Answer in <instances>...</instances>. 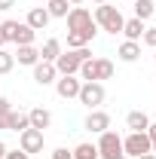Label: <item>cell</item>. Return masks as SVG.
<instances>
[{
    "label": "cell",
    "mask_w": 156,
    "mask_h": 159,
    "mask_svg": "<svg viewBox=\"0 0 156 159\" xmlns=\"http://www.w3.org/2000/svg\"><path fill=\"white\" fill-rule=\"evenodd\" d=\"M92 19L101 31H107V34H122V12H119V6H110V3H98L95 12H92Z\"/></svg>",
    "instance_id": "1"
},
{
    "label": "cell",
    "mask_w": 156,
    "mask_h": 159,
    "mask_svg": "<svg viewBox=\"0 0 156 159\" xmlns=\"http://www.w3.org/2000/svg\"><path fill=\"white\" fill-rule=\"evenodd\" d=\"M89 58H92V52H89V46H83V49H67V52H61L52 64H55L58 77H71V74H80V64L89 61Z\"/></svg>",
    "instance_id": "2"
},
{
    "label": "cell",
    "mask_w": 156,
    "mask_h": 159,
    "mask_svg": "<svg viewBox=\"0 0 156 159\" xmlns=\"http://www.w3.org/2000/svg\"><path fill=\"white\" fill-rule=\"evenodd\" d=\"M113 77V61L110 58H89L80 64V80L83 83H101Z\"/></svg>",
    "instance_id": "3"
},
{
    "label": "cell",
    "mask_w": 156,
    "mask_h": 159,
    "mask_svg": "<svg viewBox=\"0 0 156 159\" xmlns=\"http://www.w3.org/2000/svg\"><path fill=\"white\" fill-rule=\"evenodd\" d=\"M0 28H3V37H6V43H16V46H34V37H37V31H34L31 25H25V21H16V19H6Z\"/></svg>",
    "instance_id": "4"
},
{
    "label": "cell",
    "mask_w": 156,
    "mask_h": 159,
    "mask_svg": "<svg viewBox=\"0 0 156 159\" xmlns=\"http://www.w3.org/2000/svg\"><path fill=\"white\" fill-rule=\"evenodd\" d=\"M122 153L129 159H138V156H144V153H153L147 132H129V135L122 138Z\"/></svg>",
    "instance_id": "5"
},
{
    "label": "cell",
    "mask_w": 156,
    "mask_h": 159,
    "mask_svg": "<svg viewBox=\"0 0 156 159\" xmlns=\"http://www.w3.org/2000/svg\"><path fill=\"white\" fill-rule=\"evenodd\" d=\"M98 159H117V156H122V138H119L117 132H101L98 135Z\"/></svg>",
    "instance_id": "6"
},
{
    "label": "cell",
    "mask_w": 156,
    "mask_h": 159,
    "mask_svg": "<svg viewBox=\"0 0 156 159\" xmlns=\"http://www.w3.org/2000/svg\"><path fill=\"white\" fill-rule=\"evenodd\" d=\"M104 95H107V92H104L101 83H83V86H80L77 101H80V104H86L89 110H98V107L104 104Z\"/></svg>",
    "instance_id": "7"
},
{
    "label": "cell",
    "mask_w": 156,
    "mask_h": 159,
    "mask_svg": "<svg viewBox=\"0 0 156 159\" xmlns=\"http://www.w3.org/2000/svg\"><path fill=\"white\" fill-rule=\"evenodd\" d=\"M64 21H67V31H86V28L95 25L92 12H89L86 6H71V12L64 16Z\"/></svg>",
    "instance_id": "8"
},
{
    "label": "cell",
    "mask_w": 156,
    "mask_h": 159,
    "mask_svg": "<svg viewBox=\"0 0 156 159\" xmlns=\"http://www.w3.org/2000/svg\"><path fill=\"white\" fill-rule=\"evenodd\" d=\"M19 147L31 156V153H43V132L40 129H25L19 132Z\"/></svg>",
    "instance_id": "9"
},
{
    "label": "cell",
    "mask_w": 156,
    "mask_h": 159,
    "mask_svg": "<svg viewBox=\"0 0 156 159\" xmlns=\"http://www.w3.org/2000/svg\"><path fill=\"white\" fill-rule=\"evenodd\" d=\"M55 80H58V70H55L52 61H37L34 64V83L37 86H52Z\"/></svg>",
    "instance_id": "10"
},
{
    "label": "cell",
    "mask_w": 156,
    "mask_h": 159,
    "mask_svg": "<svg viewBox=\"0 0 156 159\" xmlns=\"http://www.w3.org/2000/svg\"><path fill=\"white\" fill-rule=\"evenodd\" d=\"M80 86H83V80H80L77 74L55 80V92H58L61 98H77V95H80Z\"/></svg>",
    "instance_id": "11"
},
{
    "label": "cell",
    "mask_w": 156,
    "mask_h": 159,
    "mask_svg": "<svg viewBox=\"0 0 156 159\" xmlns=\"http://www.w3.org/2000/svg\"><path fill=\"white\" fill-rule=\"evenodd\" d=\"M98 34V25L92 28H86V31H67V49H83V46H89Z\"/></svg>",
    "instance_id": "12"
},
{
    "label": "cell",
    "mask_w": 156,
    "mask_h": 159,
    "mask_svg": "<svg viewBox=\"0 0 156 159\" xmlns=\"http://www.w3.org/2000/svg\"><path fill=\"white\" fill-rule=\"evenodd\" d=\"M86 129H89L92 135L107 132V129H110V113H104V110H89V116H86Z\"/></svg>",
    "instance_id": "13"
},
{
    "label": "cell",
    "mask_w": 156,
    "mask_h": 159,
    "mask_svg": "<svg viewBox=\"0 0 156 159\" xmlns=\"http://www.w3.org/2000/svg\"><path fill=\"white\" fill-rule=\"evenodd\" d=\"M49 19H52V16L46 12V6H31V9H28V19H25V25H31L34 31H43V28L49 25Z\"/></svg>",
    "instance_id": "14"
},
{
    "label": "cell",
    "mask_w": 156,
    "mask_h": 159,
    "mask_svg": "<svg viewBox=\"0 0 156 159\" xmlns=\"http://www.w3.org/2000/svg\"><path fill=\"white\" fill-rule=\"evenodd\" d=\"M117 55H119V61L132 64V61L141 58V43H135V40H122V43H119V49H117Z\"/></svg>",
    "instance_id": "15"
},
{
    "label": "cell",
    "mask_w": 156,
    "mask_h": 159,
    "mask_svg": "<svg viewBox=\"0 0 156 159\" xmlns=\"http://www.w3.org/2000/svg\"><path fill=\"white\" fill-rule=\"evenodd\" d=\"M28 119H31V129H40V132L52 125V113L46 107H31L28 110Z\"/></svg>",
    "instance_id": "16"
},
{
    "label": "cell",
    "mask_w": 156,
    "mask_h": 159,
    "mask_svg": "<svg viewBox=\"0 0 156 159\" xmlns=\"http://www.w3.org/2000/svg\"><path fill=\"white\" fill-rule=\"evenodd\" d=\"M6 129H9V132H25V129H31L28 110H9V116H6Z\"/></svg>",
    "instance_id": "17"
},
{
    "label": "cell",
    "mask_w": 156,
    "mask_h": 159,
    "mask_svg": "<svg viewBox=\"0 0 156 159\" xmlns=\"http://www.w3.org/2000/svg\"><path fill=\"white\" fill-rule=\"evenodd\" d=\"M144 21L141 19H126L122 21V34H126V40H135V43H141V37H144Z\"/></svg>",
    "instance_id": "18"
},
{
    "label": "cell",
    "mask_w": 156,
    "mask_h": 159,
    "mask_svg": "<svg viewBox=\"0 0 156 159\" xmlns=\"http://www.w3.org/2000/svg\"><path fill=\"white\" fill-rule=\"evenodd\" d=\"M126 125H129V132H147V125H150V116H147L144 110H132V113L126 116Z\"/></svg>",
    "instance_id": "19"
},
{
    "label": "cell",
    "mask_w": 156,
    "mask_h": 159,
    "mask_svg": "<svg viewBox=\"0 0 156 159\" xmlns=\"http://www.w3.org/2000/svg\"><path fill=\"white\" fill-rule=\"evenodd\" d=\"M12 58L19 61V64H25V67H34L40 61V49H34V46H19V52Z\"/></svg>",
    "instance_id": "20"
},
{
    "label": "cell",
    "mask_w": 156,
    "mask_h": 159,
    "mask_svg": "<svg viewBox=\"0 0 156 159\" xmlns=\"http://www.w3.org/2000/svg\"><path fill=\"white\" fill-rule=\"evenodd\" d=\"M58 55H61V43L55 37H49L43 43V49H40V61H55Z\"/></svg>",
    "instance_id": "21"
},
{
    "label": "cell",
    "mask_w": 156,
    "mask_h": 159,
    "mask_svg": "<svg viewBox=\"0 0 156 159\" xmlns=\"http://www.w3.org/2000/svg\"><path fill=\"white\" fill-rule=\"evenodd\" d=\"M46 12H49L52 19H64V16L71 12V3H67V0H46Z\"/></svg>",
    "instance_id": "22"
},
{
    "label": "cell",
    "mask_w": 156,
    "mask_h": 159,
    "mask_svg": "<svg viewBox=\"0 0 156 159\" xmlns=\"http://www.w3.org/2000/svg\"><path fill=\"white\" fill-rule=\"evenodd\" d=\"M153 12H156V3H153V0H135V19L147 21Z\"/></svg>",
    "instance_id": "23"
},
{
    "label": "cell",
    "mask_w": 156,
    "mask_h": 159,
    "mask_svg": "<svg viewBox=\"0 0 156 159\" xmlns=\"http://www.w3.org/2000/svg\"><path fill=\"white\" fill-rule=\"evenodd\" d=\"M71 153H74V159H98V147L86 141V144H77Z\"/></svg>",
    "instance_id": "24"
},
{
    "label": "cell",
    "mask_w": 156,
    "mask_h": 159,
    "mask_svg": "<svg viewBox=\"0 0 156 159\" xmlns=\"http://www.w3.org/2000/svg\"><path fill=\"white\" fill-rule=\"evenodd\" d=\"M12 67H16V58H12V52L0 49V77H3V74H9Z\"/></svg>",
    "instance_id": "25"
},
{
    "label": "cell",
    "mask_w": 156,
    "mask_h": 159,
    "mask_svg": "<svg viewBox=\"0 0 156 159\" xmlns=\"http://www.w3.org/2000/svg\"><path fill=\"white\" fill-rule=\"evenodd\" d=\"M9 110H12V101L0 95V129H6V116H9Z\"/></svg>",
    "instance_id": "26"
},
{
    "label": "cell",
    "mask_w": 156,
    "mask_h": 159,
    "mask_svg": "<svg viewBox=\"0 0 156 159\" xmlns=\"http://www.w3.org/2000/svg\"><path fill=\"white\" fill-rule=\"evenodd\" d=\"M144 43H147V46H150V49H156V28H147V31H144Z\"/></svg>",
    "instance_id": "27"
},
{
    "label": "cell",
    "mask_w": 156,
    "mask_h": 159,
    "mask_svg": "<svg viewBox=\"0 0 156 159\" xmlns=\"http://www.w3.org/2000/svg\"><path fill=\"white\" fill-rule=\"evenodd\" d=\"M49 159H74V153H71L67 147H58V150H55V153H52Z\"/></svg>",
    "instance_id": "28"
},
{
    "label": "cell",
    "mask_w": 156,
    "mask_h": 159,
    "mask_svg": "<svg viewBox=\"0 0 156 159\" xmlns=\"http://www.w3.org/2000/svg\"><path fill=\"white\" fill-rule=\"evenodd\" d=\"M3 159H31V156L19 147V150H6V156H3Z\"/></svg>",
    "instance_id": "29"
},
{
    "label": "cell",
    "mask_w": 156,
    "mask_h": 159,
    "mask_svg": "<svg viewBox=\"0 0 156 159\" xmlns=\"http://www.w3.org/2000/svg\"><path fill=\"white\" fill-rule=\"evenodd\" d=\"M147 138H150V150H156V122L147 125Z\"/></svg>",
    "instance_id": "30"
},
{
    "label": "cell",
    "mask_w": 156,
    "mask_h": 159,
    "mask_svg": "<svg viewBox=\"0 0 156 159\" xmlns=\"http://www.w3.org/2000/svg\"><path fill=\"white\" fill-rule=\"evenodd\" d=\"M12 6H16V0H0V12H9Z\"/></svg>",
    "instance_id": "31"
},
{
    "label": "cell",
    "mask_w": 156,
    "mask_h": 159,
    "mask_svg": "<svg viewBox=\"0 0 156 159\" xmlns=\"http://www.w3.org/2000/svg\"><path fill=\"white\" fill-rule=\"evenodd\" d=\"M6 156V144H3V141H0V159Z\"/></svg>",
    "instance_id": "32"
},
{
    "label": "cell",
    "mask_w": 156,
    "mask_h": 159,
    "mask_svg": "<svg viewBox=\"0 0 156 159\" xmlns=\"http://www.w3.org/2000/svg\"><path fill=\"white\" fill-rule=\"evenodd\" d=\"M6 46V37H3V28H0V49Z\"/></svg>",
    "instance_id": "33"
},
{
    "label": "cell",
    "mask_w": 156,
    "mask_h": 159,
    "mask_svg": "<svg viewBox=\"0 0 156 159\" xmlns=\"http://www.w3.org/2000/svg\"><path fill=\"white\" fill-rule=\"evenodd\" d=\"M138 159H156V153H144V156H138Z\"/></svg>",
    "instance_id": "34"
},
{
    "label": "cell",
    "mask_w": 156,
    "mask_h": 159,
    "mask_svg": "<svg viewBox=\"0 0 156 159\" xmlns=\"http://www.w3.org/2000/svg\"><path fill=\"white\" fill-rule=\"evenodd\" d=\"M67 3H71V6H80V3H83V0H67Z\"/></svg>",
    "instance_id": "35"
},
{
    "label": "cell",
    "mask_w": 156,
    "mask_h": 159,
    "mask_svg": "<svg viewBox=\"0 0 156 159\" xmlns=\"http://www.w3.org/2000/svg\"><path fill=\"white\" fill-rule=\"evenodd\" d=\"M117 159H129V156H126V153H122V156H117Z\"/></svg>",
    "instance_id": "36"
},
{
    "label": "cell",
    "mask_w": 156,
    "mask_h": 159,
    "mask_svg": "<svg viewBox=\"0 0 156 159\" xmlns=\"http://www.w3.org/2000/svg\"><path fill=\"white\" fill-rule=\"evenodd\" d=\"M95 3H107V0H95Z\"/></svg>",
    "instance_id": "37"
},
{
    "label": "cell",
    "mask_w": 156,
    "mask_h": 159,
    "mask_svg": "<svg viewBox=\"0 0 156 159\" xmlns=\"http://www.w3.org/2000/svg\"><path fill=\"white\" fill-rule=\"evenodd\" d=\"M153 61H156V49H153Z\"/></svg>",
    "instance_id": "38"
},
{
    "label": "cell",
    "mask_w": 156,
    "mask_h": 159,
    "mask_svg": "<svg viewBox=\"0 0 156 159\" xmlns=\"http://www.w3.org/2000/svg\"><path fill=\"white\" fill-rule=\"evenodd\" d=\"M126 3H135V0H126Z\"/></svg>",
    "instance_id": "39"
}]
</instances>
